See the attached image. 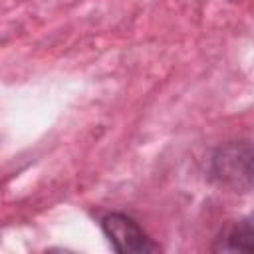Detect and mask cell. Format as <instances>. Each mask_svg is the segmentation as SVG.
Here are the masks:
<instances>
[{"label": "cell", "instance_id": "obj_2", "mask_svg": "<svg viewBox=\"0 0 254 254\" xmlns=\"http://www.w3.org/2000/svg\"><path fill=\"white\" fill-rule=\"evenodd\" d=\"M99 224L113 250L119 254H151L161 250L141 224L125 212H107Z\"/></svg>", "mask_w": 254, "mask_h": 254}, {"label": "cell", "instance_id": "obj_3", "mask_svg": "<svg viewBox=\"0 0 254 254\" xmlns=\"http://www.w3.org/2000/svg\"><path fill=\"white\" fill-rule=\"evenodd\" d=\"M212 252H252L254 250V224L250 216L232 220L214 238Z\"/></svg>", "mask_w": 254, "mask_h": 254}, {"label": "cell", "instance_id": "obj_1", "mask_svg": "<svg viewBox=\"0 0 254 254\" xmlns=\"http://www.w3.org/2000/svg\"><path fill=\"white\" fill-rule=\"evenodd\" d=\"M252 157V143L248 139L220 145L210 157V179L232 192H250Z\"/></svg>", "mask_w": 254, "mask_h": 254}]
</instances>
